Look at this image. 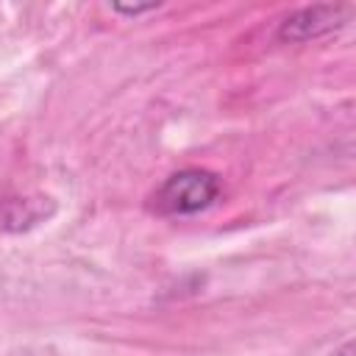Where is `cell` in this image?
I'll list each match as a JSON object with an SVG mask.
<instances>
[{"label":"cell","instance_id":"obj_1","mask_svg":"<svg viewBox=\"0 0 356 356\" xmlns=\"http://www.w3.org/2000/svg\"><path fill=\"white\" fill-rule=\"evenodd\" d=\"M220 192V175L200 167H186L161 181V186L150 195V209L161 217H192L211 209Z\"/></svg>","mask_w":356,"mask_h":356},{"label":"cell","instance_id":"obj_2","mask_svg":"<svg viewBox=\"0 0 356 356\" xmlns=\"http://www.w3.org/2000/svg\"><path fill=\"white\" fill-rule=\"evenodd\" d=\"M345 14H348L345 6H331V3L298 8V11H292V14L281 22L278 39H284V42H309V39H320V36H325V33L342 28V25H345Z\"/></svg>","mask_w":356,"mask_h":356},{"label":"cell","instance_id":"obj_3","mask_svg":"<svg viewBox=\"0 0 356 356\" xmlns=\"http://www.w3.org/2000/svg\"><path fill=\"white\" fill-rule=\"evenodd\" d=\"M156 6H114V11H120V14H131V17H136V14H145V11H153Z\"/></svg>","mask_w":356,"mask_h":356},{"label":"cell","instance_id":"obj_4","mask_svg":"<svg viewBox=\"0 0 356 356\" xmlns=\"http://www.w3.org/2000/svg\"><path fill=\"white\" fill-rule=\"evenodd\" d=\"M350 353H353V345H350V342H345V345H342L337 353H331V356H350Z\"/></svg>","mask_w":356,"mask_h":356}]
</instances>
